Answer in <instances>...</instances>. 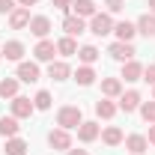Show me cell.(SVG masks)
<instances>
[{"mask_svg": "<svg viewBox=\"0 0 155 155\" xmlns=\"http://www.w3.org/2000/svg\"><path fill=\"white\" fill-rule=\"evenodd\" d=\"M57 122L63 125V128H78V125L84 122V119H81V107H75V104H66V107H60Z\"/></svg>", "mask_w": 155, "mask_h": 155, "instance_id": "obj_1", "label": "cell"}, {"mask_svg": "<svg viewBox=\"0 0 155 155\" xmlns=\"http://www.w3.org/2000/svg\"><path fill=\"white\" fill-rule=\"evenodd\" d=\"M90 30H93L96 36H107V33H114V21H110V15L96 12V15H93V21H90Z\"/></svg>", "mask_w": 155, "mask_h": 155, "instance_id": "obj_2", "label": "cell"}, {"mask_svg": "<svg viewBox=\"0 0 155 155\" xmlns=\"http://www.w3.org/2000/svg\"><path fill=\"white\" fill-rule=\"evenodd\" d=\"M33 110H36V104H33L30 98H24V96H15V98H12V116H18V119H27Z\"/></svg>", "mask_w": 155, "mask_h": 155, "instance_id": "obj_3", "label": "cell"}, {"mask_svg": "<svg viewBox=\"0 0 155 155\" xmlns=\"http://www.w3.org/2000/svg\"><path fill=\"white\" fill-rule=\"evenodd\" d=\"M33 54H36V60H42V63H54L57 45H54V42H48V39H42V42L36 45V51H33Z\"/></svg>", "mask_w": 155, "mask_h": 155, "instance_id": "obj_4", "label": "cell"}, {"mask_svg": "<svg viewBox=\"0 0 155 155\" xmlns=\"http://www.w3.org/2000/svg\"><path fill=\"white\" fill-rule=\"evenodd\" d=\"M110 57H114V60H122V63H128V60L134 57V48H131L128 42H114V45H110Z\"/></svg>", "mask_w": 155, "mask_h": 155, "instance_id": "obj_5", "label": "cell"}, {"mask_svg": "<svg viewBox=\"0 0 155 155\" xmlns=\"http://www.w3.org/2000/svg\"><path fill=\"white\" fill-rule=\"evenodd\" d=\"M30 33L39 39H45L48 33H51V21L45 18V15H36V18H30Z\"/></svg>", "mask_w": 155, "mask_h": 155, "instance_id": "obj_6", "label": "cell"}, {"mask_svg": "<svg viewBox=\"0 0 155 155\" xmlns=\"http://www.w3.org/2000/svg\"><path fill=\"white\" fill-rule=\"evenodd\" d=\"M18 78L24 84H36L39 81V66L36 63H18Z\"/></svg>", "mask_w": 155, "mask_h": 155, "instance_id": "obj_7", "label": "cell"}, {"mask_svg": "<svg viewBox=\"0 0 155 155\" xmlns=\"http://www.w3.org/2000/svg\"><path fill=\"white\" fill-rule=\"evenodd\" d=\"M48 143H51L54 149H69V146H72V137H69L66 128H60V131H51V134H48Z\"/></svg>", "mask_w": 155, "mask_h": 155, "instance_id": "obj_8", "label": "cell"}, {"mask_svg": "<svg viewBox=\"0 0 155 155\" xmlns=\"http://www.w3.org/2000/svg\"><path fill=\"white\" fill-rule=\"evenodd\" d=\"M9 24H12V30H21V27H30V9H12V15H9Z\"/></svg>", "mask_w": 155, "mask_h": 155, "instance_id": "obj_9", "label": "cell"}, {"mask_svg": "<svg viewBox=\"0 0 155 155\" xmlns=\"http://www.w3.org/2000/svg\"><path fill=\"white\" fill-rule=\"evenodd\" d=\"M18 116H0V134L3 137H15L18 134Z\"/></svg>", "mask_w": 155, "mask_h": 155, "instance_id": "obj_10", "label": "cell"}, {"mask_svg": "<svg viewBox=\"0 0 155 155\" xmlns=\"http://www.w3.org/2000/svg\"><path fill=\"white\" fill-rule=\"evenodd\" d=\"M137 30H140L146 39H155V15H152V12L140 15V21H137Z\"/></svg>", "mask_w": 155, "mask_h": 155, "instance_id": "obj_11", "label": "cell"}, {"mask_svg": "<svg viewBox=\"0 0 155 155\" xmlns=\"http://www.w3.org/2000/svg\"><path fill=\"white\" fill-rule=\"evenodd\" d=\"M0 54H3L6 60H12V63H18V60L24 57V45H21V42H6Z\"/></svg>", "mask_w": 155, "mask_h": 155, "instance_id": "obj_12", "label": "cell"}, {"mask_svg": "<svg viewBox=\"0 0 155 155\" xmlns=\"http://www.w3.org/2000/svg\"><path fill=\"white\" fill-rule=\"evenodd\" d=\"M78 137H81L84 143H93L98 137V125L96 122H81V125H78Z\"/></svg>", "mask_w": 155, "mask_h": 155, "instance_id": "obj_13", "label": "cell"}, {"mask_svg": "<svg viewBox=\"0 0 155 155\" xmlns=\"http://www.w3.org/2000/svg\"><path fill=\"white\" fill-rule=\"evenodd\" d=\"M63 30H66L69 36H81L87 27H84V18H78V15H69V18L63 21Z\"/></svg>", "mask_w": 155, "mask_h": 155, "instance_id": "obj_14", "label": "cell"}, {"mask_svg": "<svg viewBox=\"0 0 155 155\" xmlns=\"http://www.w3.org/2000/svg\"><path fill=\"white\" fill-rule=\"evenodd\" d=\"M125 146L131 149V155H143V152H146V146H149V140H146L143 134H131L128 140H125Z\"/></svg>", "mask_w": 155, "mask_h": 155, "instance_id": "obj_15", "label": "cell"}, {"mask_svg": "<svg viewBox=\"0 0 155 155\" xmlns=\"http://www.w3.org/2000/svg\"><path fill=\"white\" fill-rule=\"evenodd\" d=\"M72 6H75L78 18H93V15H96V3H93V0H75Z\"/></svg>", "mask_w": 155, "mask_h": 155, "instance_id": "obj_16", "label": "cell"}, {"mask_svg": "<svg viewBox=\"0 0 155 155\" xmlns=\"http://www.w3.org/2000/svg\"><path fill=\"white\" fill-rule=\"evenodd\" d=\"M140 75H143V66L134 63V60H128V63L122 66V78H125V81H140Z\"/></svg>", "mask_w": 155, "mask_h": 155, "instance_id": "obj_17", "label": "cell"}, {"mask_svg": "<svg viewBox=\"0 0 155 155\" xmlns=\"http://www.w3.org/2000/svg\"><path fill=\"white\" fill-rule=\"evenodd\" d=\"M114 33L119 36V42H131V36L137 33V27H134V24H128V21H122V24H116V27H114Z\"/></svg>", "mask_w": 155, "mask_h": 155, "instance_id": "obj_18", "label": "cell"}, {"mask_svg": "<svg viewBox=\"0 0 155 155\" xmlns=\"http://www.w3.org/2000/svg\"><path fill=\"white\" fill-rule=\"evenodd\" d=\"M119 107H122L125 114H131V110H137V107H140V96H137V93H125V96L119 98Z\"/></svg>", "mask_w": 155, "mask_h": 155, "instance_id": "obj_19", "label": "cell"}, {"mask_svg": "<svg viewBox=\"0 0 155 155\" xmlns=\"http://www.w3.org/2000/svg\"><path fill=\"white\" fill-rule=\"evenodd\" d=\"M48 78H51V81H66V78H69V66H66V63H51V66H48Z\"/></svg>", "mask_w": 155, "mask_h": 155, "instance_id": "obj_20", "label": "cell"}, {"mask_svg": "<svg viewBox=\"0 0 155 155\" xmlns=\"http://www.w3.org/2000/svg\"><path fill=\"white\" fill-rule=\"evenodd\" d=\"M0 96H3V98H15V96H18V81H15V78L0 81Z\"/></svg>", "mask_w": 155, "mask_h": 155, "instance_id": "obj_21", "label": "cell"}, {"mask_svg": "<svg viewBox=\"0 0 155 155\" xmlns=\"http://www.w3.org/2000/svg\"><path fill=\"white\" fill-rule=\"evenodd\" d=\"M6 155H27V143L18 137H9L6 140Z\"/></svg>", "mask_w": 155, "mask_h": 155, "instance_id": "obj_22", "label": "cell"}, {"mask_svg": "<svg viewBox=\"0 0 155 155\" xmlns=\"http://www.w3.org/2000/svg\"><path fill=\"white\" fill-rule=\"evenodd\" d=\"M96 114L101 116V119H110V116L116 114V104L107 101V98H101V101H96Z\"/></svg>", "mask_w": 155, "mask_h": 155, "instance_id": "obj_23", "label": "cell"}, {"mask_svg": "<svg viewBox=\"0 0 155 155\" xmlns=\"http://www.w3.org/2000/svg\"><path fill=\"white\" fill-rule=\"evenodd\" d=\"M101 93H104V96H119V93H122V84H119L116 78H104V81H101Z\"/></svg>", "mask_w": 155, "mask_h": 155, "instance_id": "obj_24", "label": "cell"}, {"mask_svg": "<svg viewBox=\"0 0 155 155\" xmlns=\"http://www.w3.org/2000/svg\"><path fill=\"white\" fill-rule=\"evenodd\" d=\"M57 51L63 54V57H72V54H78V45H75V39H72V36L60 39V42H57Z\"/></svg>", "mask_w": 155, "mask_h": 155, "instance_id": "obj_25", "label": "cell"}, {"mask_svg": "<svg viewBox=\"0 0 155 155\" xmlns=\"http://www.w3.org/2000/svg\"><path fill=\"white\" fill-rule=\"evenodd\" d=\"M75 81L81 84V87H90L93 81H96V72L90 69V66H84V69H78V75H75Z\"/></svg>", "mask_w": 155, "mask_h": 155, "instance_id": "obj_26", "label": "cell"}, {"mask_svg": "<svg viewBox=\"0 0 155 155\" xmlns=\"http://www.w3.org/2000/svg\"><path fill=\"white\" fill-rule=\"evenodd\" d=\"M101 140H104L107 146H119V143H122V131H119V128H107V131L101 134Z\"/></svg>", "mask_w": 155, "mask_h": 155, "instance_id": "obj_27", "label": "cell"}, {"mask_svg": "<svg viewBox=\"0 0 155 155\" xmlns=\"http://www.w3.org/2000/svg\"><path fill=\"white\" fill-rule=\"evenodd\" d=\"M78 57H81L84 63H87V66H90V63H96V60H98V51L93 48V45H84V48L78 51Z\"/></svg>", "mask_w": 155, "mask_h": 155, "instance_id": "obj_28", "label": "cell"}, {"mask_svg": "<svg viewBox=\"0 0 155 155\" xmlns=\"http://www.w3.org/2000/svg\"><path fill=\"white\" fill-rule=\"evenodd\" d=\"M33 104H36L39 110H48V107H51V93H45V90H42V93L33 98Z\"/></svg>", "mask_w": 155, "mask_h": 155, "instance_id": "obj_29", "label": "cell"}, {"mask_svg": "<svg viewBox=\"0 0 155 155\" xmlns=\"http://www.w3.org/2000/svg\"><path fill=\"white\" fill-rule=\"evenodd\" d=\"M140 114H143L146 122H155V101H146V104L140 107Z\"/></svg>", "mask_w": 155, "mask_h": 155, "instance_id": "obj_30", "label": "cell"}, {"mask_svg": "<svg viewBox=\"0 0 155 155\" xmlns=\"http://www.w3.org/2000/svg\"><path fill=\"white\" fill-rule=\"evenodd\" d=\"M143 81H146V84H155V63L143 69Z\"/></svg>", "mask_w": 155, "mask_h": 155, "instance_id": "obj_31", "label": "cell"}, {"mask_svg": "<svg viewBox=\"0 0 155 155\" xmlns=\"http://www.w3.org/2000/svg\"><path fill=\"white\" fill-rule=\"evenodd\" d=\"M51 3H54V6H57V9H69V6H72V3H75V0H51Z\"/></svg>", "mask_w": 155, "mask_h": 155, "instance_id": "obj_32", "label": "cell"}, {"mask_svg": "<svg viewBox=\"0 0 155 155\" xmlns=\"http://www.w3.org/2000/svg\"><path fill=\"white\" fill-rule=\"evenodd\" d=\"M107 9H110V12H119V9H122V0H107Z\"/></svg>", "mask_w": 155, "mask_h": 155, "instance_id": "obj_33", "label": "cell"}, {"mask_svg": "<svg viewBox=\"0 0 155 155\" xmlns=\"http://www.w3.org/2000/svg\"><path fill=\"white\" fill-rule=\"evenodd\" d=\"M3 12H12V0H0V15Z\"/></svg>", "mask_w": 155, "mask_h": 155, "instance_id": "obj_34", "label": "cell"}, {"mask_svg": "<svg viewBox=\"0 0 155 155\" xmlns=\"http://www.w3.org/2000/svg\"><path fill=\"white\" fill-rule=\"evenodd\" d=\"M18 3H21V6H24V9H27V6H36L39 0H18Z\"/></svg>", "mask_w": 155, "mask_h": 155, "instance_id": "obj_35", "label": "cell"}, {"mask_svg": "<svg viewBox=\"0 0 155 155\" xmlns=\"http://www.w3.org/2000/svg\"><path fill=\"white\" fill-rule=\"evenodd\" d=\"M146 140H149V143H155V125L149 128V137H146Z\"/></svg>", "mask_w": 155, "mask_h": 155, "instance_id": "obj_36", "label": "cell"}, {"mask_svg": "<svg viewBox=\"0 0 155 155\" xmlns=\"http://www.w3.org/2000/svg\"><path fill=\"white\" fill-rule=\"evenodd\" d=\"M69 155H87V149H72Z\"/></svg>", "mask_w": 155, "mask_h": 155, "instance_id": "obj_37", "label": "cell"}, {"mask_svg": "<svg viewBox=\"0 0 155 155\" xmlns=\"http://www.w3.org/2000/svg\"><path fill=\"white\" fill-rule=\"evenodd\" d=\"M149 9H152V15H155V0H149Z\"/></svg>", "mask_w": 155, "mask_h": 155, "instance_id": "obj_38", "label": "cell"}, {"mask_svg": "<svg viewBox=\"0 0 155 155\" xmlns=\"http://www.w3.org/2000/svg\"><path fill=\"white\" fill-rule=\"evenodd\" d=\"M0 57H3V54H0Z\"/></svg>", "mask_w": 155, "mask_h": 155, "instance_id": "obj_39", "label": "cell"}]
</instances>
